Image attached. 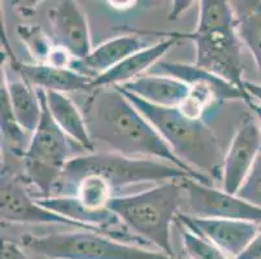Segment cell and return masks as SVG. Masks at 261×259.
Masks as SVG:
<instances>
[{"instance_id": "18", "label": "cell", "mask_w": 261, "mask_h": 259, "mask_svg": "<svg viewBox=\"0 0 261 259\" xmlns=\"http://www.w3.org/2000/svg\"><path fill=\"white\" fill-rule=\"evenodd\" d=\"M149 74L155 75H168L186 83L187 85L195 84V83H207L213 85L221 96L222 103L226 100H241L244 101L248 94L246 90H242L237 85L231 84L227 80L212 74L210 71L199 68L195 64L173 63V61H160L153 68L149 69Z\"/></svg>"}, {"instance_id": "16", "label": "cell", "mask_w": 261, "mask_h": 259, "mask_svg": "<svg viewBox=\"0 0 261 259\" xmlns=\"http://www.w3.org/2000/svg\"><path fill=\"white\" fill-rule=\"evenodd\" d=\"M117 87L161 108H178L190 91L189 85L181 80L168 75L155 74L141 75L137 79Z\"/></svg>"}, {"instance_id": "7", "label": "cell", "mask_w": 261, "mask_h": 259, "mask_svg": "<svg viewBox=\"0 0 261 259\" xmlns=\"http://www.w3.org/2000/svg\"><path fill=\"white\" fill-rule=\"evenodd\" d=\"M35 90L40 100L42 116L29 146L22 154L23 178L28 184L38 191L33 196L34 198H49L55 196L66 163L75 157V149H84L66 136L55 123L47 105L46 91Z\"/></svg>"}, {"instance_id": "4", "label": "cell", "mask_w": 261, "mask_h": 259, "mask_svg": "<svg viewBox=\"0 0 261 259\" xmlns=\"http://www.w3.org/2000/svg\"><path fill=\"white\" fill-rule=\"evenodd\" d=\"M184 205L186 191L179 179L160 183L139 193L115 196L107 208L143 244L148 242L156 250L174 256L170 225Z\"/></svg>"}, {"instance_id": "14", "label": "cell", "mask_w": 261, "mask_h": 259, "mask_svg": "<svg viewBox=\"0 0 261 259\" xmlns=\"http://www.w3.org/2000/svg\"><path fill=\"white\" fill-rule=\"evenodd\" d=\"M9 64L13 73L34 89L61 94L92 91L94 78L81 74L73 69H59L47 64H22L12 53H9Z\"/></svg>"}, {"instance_id": "12", "label": "cell", "mask_w": 261, "mask_h": 259, "mask_svg": "<svg viewBox=\"0 0 261 259\" xmlns=\"http://www.w3.org/2000/svg\"><path fill=\"white\" fill-rule=\"evenodd\" d=\"M54 42L66 49L77 61H84L92 52L87 17L80 4L63 0L48 11Z\"/></svg>"}, {"instance_id": "30", "label": "cell", "mask_w": 261, "mask_h": 259, "mask_svg": "<svg viewBox=\"0 0 261 259\" xmlns=\"http://www.w3.org/2000/svg\"><path fill=\"white\" fill-rule=\"evenodd\" d=\"M244 103H246L247 106L251 109V111H252V114H253V117L256 118V121H257L258 126H260V130H261V104H258L257 101H255V100H253L250 95L246 97Z\"/></svg>"}, {"instance_id": "31", "label": "cell", "mask_w": 261, "mask_h": 259, "mask_svg": "<svg viewBox=\"0 0 261 259\" xmlns=\"http://www.w3.org/2000/svg\"><path fill=\"white\" fill-rule=\"evenodd\" d=\"M191 4L192 2H175L174 6H173L172 13L169 14V20H177L184 13V11H186V9L191 7Z\"/></svg>"}, {"instance_id": "5", "label": "cell", "mask_w": 261, "mask_h": 259, "mask_svg": "<svg viewBox=\"0 0 261 259\" xmlns=\"http://www.w3.org/2000/svg\"><path fill=\"white\" fill-rule=\"evenodd\" d=\"M86 175H99L112 188L113 193L142 183H165L191 178L186 171L172 163L149 158H133L115 152L78 154L66 163L56 192L73 191ZM192 179V178H191ZM116 196V194H115Z\"/></svg>"}, {"instance_id": "25", "label": "cell", "mask_w": 261, "mask_h": 259, "mask_svg": "<svg viewBox=\"0 0 261 259\" xmlns=\"http://www.w3.org/2000/svg\"><path fill=\"white\" fill-rule=\"evenodd\" d=\"M237 196L247 203L261 208V151Z\"/></svg>"}, {"instance_id": "3", "label": "cell", "mask_w": 261, "mask_h": 259, "mask_svg": "<svg viewBox=\"0 0 261 259\" xmlns=\"http://www.w3.org/2000/svg\"><path fill=\"white\" fill-rule=\"evenodd\" d=\"M238 17L224 0L199 2V20L191 33H169L195 43V65L244 90Z\"/></svg>"}, {"instance_id": "15", "label": "cell", "mask_w": 261, "mask_h": 259, "mask_svg": "<svg viewBox=\"0 0 261 259\" xmlns=\"http://www.w3.org/2000/svg\"><path fill=\"white\" fill-rule=\"evenodd\" d=\"M147 47H149L148 42L139 34L121 35L99 44L84 61L75 60L72 69L90 78H96Z\"/></svg>"}, {"instance_id": "17", "label": "cell", "mask_w": 261, "mask_h": 259, "mask_svg": "<svg viewBox=\"0 0 261 259\" xmlns=\"http://www.w3.org/2000/svg\"><path fill=\"white\" fill-rule=\"evenodd\" d=\"M46 94L48 110L59 128L84 151L94 153V141L90 137L82 110L66 94L54 91H46Z\"/></svg>"}, {"instance_id": "13", "label": "cell", "mask_w": 261, "mask_h": 259, "mask_svg": "<svg viewBox=\"0 0 261 259\" xmlns=\"http://www.w3.org/2000/svg\"><path fill=\"white\" fill-rule=\"evenodd\" d=\"M135 34L143 35H165L167 39L147 47L137 53L132 54L127 59L116 65L115 68L109 69L108 71L103 74L94 78L92 82V91L96 89H104V87H117V85H123L132 80L137 79L142 75L143 71H149V69L153 68L158 63L161 61V57L167 53L168 51L175 46V43L179 42L177 37H173L169 33H159V32H142L134 28Z\"/></svg>"}, {"instance_id": "9", "label": "cell", "mask_w": 261, "mask_h": 259, "mask_svg": "<svg viewBox=\"0 0 261 259\" xmlns=\"http://www.w3.org/2000/svg\"><path fill=\"white\" fill-rule=\"evenodd\" d=\"M186 191L187 215L196 218L243 220L261 225V208L230 194L213 185L191 178L182 179Z\"/></svg>"}, {"instance_id": "27", "label": "cell", "mask_w": 261, "mask_h": 259, "mask_svg": "<svg viewBox=\"0 0 261 259\" xmlns=\"http://www.w3.org/2000/svg\"><path fill=\"white\" fill-rule=\"evenodd\" d=\"M0 259H29L23 251L21 244H16L9 240H4L2 242V255Z\"/></svg>"}, {"instance_id": "26", "label": "cell", "mask_w": 261, "mask_h": 259, "mask_svg": "<svg viewBox=\"0 0 261 259\" xmlns=\"http://www.w3.org/2000/svg\"><path fill=\"white\" fill-rule=\"evenodd\" d=\"M75 59L66 51V49L61 48V47H55L52 53L49 54V59L47 61V65L54 66V68L59 69H72L73 64H74Z\"/></svg>"}, {"instance_id": "2", "label": "cell", "mask_w": 261, "mask_h": 259, "mask_svg": "<svg viewBox=\"0 0 261 259\" xmlns=\"http://www.w3.org/2000/svg\"><path fill=\"white\" fill-rule=\"evenodd\" d=\"M156 128L173 153L192 170L221 179L224 156L217 136L204 120H190L178 108H161L116 87Z\"/></svg>"}, {"instance_id": "20", "label": "cell", "mask_w": 261, "mask_h": 259, "mask_svg": "<svg viewBox=\"0 0 261 259\" xmlns=\"http://www.w3.org/2000/svg\"><path fill=\"white\" fill-rule=\"evenodd\" d=\"M238 17L237 32L241 42L248 48L261 77V2L252 6Z\"/></svg>"}, {"instance_id": "8", "label": "cell", "mask_w": 261, "mask_h": 259, "mask_svg": "<svg viewBox=\"0 0 261 259\" xmlns=\"http://www.w3.org/2000/svg\"><path fill=\"white\" fill-rule=\"evenodd\" d=\"M25 178L2 171L0 218L4 224H54L70 229H86L40 205L26 188ZM89 231V229H86Z\"/></svg>"}, {"instance_id": "23", "label": "cell", "mask_w": 261, "mask_h": 259, "mask_svg": "<svg viewBox=\"0 0 261 259\" xmlns=\"http://www.w3.org/2000/svg\"><path fill=\"white\" fill-rule=\"evenodd\" d=\"M17 34L26 51L33 57L34 64H47L56 44L43 28L35 25H20Z\"/></svg>"}, {"instance_id": "21", "label": "cell", "mask_w": 261, "mask_h": 259, "mask_svg": "<svg viewBox=\"0 0 261 259\" xmlns=\"http://www.w3.org/2000/svg\"><path fill=\"white\" fill-rule=\"evenodd\" d=\"M81 203L91 210H106L109 201L115 197L111 185L99 175H86L73 189Z\"/></svg>"}, {"instance_id": "22", "label": "cell", "mask_w": 261, "mask_h": 259, "mask_svg": "<svg viewBox=\"0 0 261 259\" xmlns=\"http://www.w3.org/2000/svg\"><path fill=\"white\" fill-rule=\"evenodd\" d=\"M2 97H0V105H2V110H0V128H2V136L6 139L12 149L17 154L22 157L23 152L29 146L32 135L28 131H25L22 126L18 123L17 118L15 117L13 110H12L11 105H9L8 96H7L6 91L2 87Z\"/></svg>"}, {"instance_id": "1", "label": "cell", "mask_w": 261, "mask_h": 259, "mask_svg": "<svg viewBox=\"0 0 261 259\" xmlns=\"http://www.w3.org/2000/svg\"><path fill=\"white\" fill-rule=\"evenodd\" d=\"M82 113L92 141L101 142L122 156L172 163L192 179L213 185L212 179L192 170L173 153L156 128L116 87L90 92Z\"/></svg>"}, {"instance_id": "19", "label": "cell", "mask_w": 261, "mask_h": 259, "mask_svg": "<svg viewBox=\"0 0 261 259\" xmlns=\"http://www.w3.org/2000/svg\"><path fill=\"white\" fill-rule=\"evenodd\" d=\"M2 87L8 96L9 105L18 123L33 135L42 116V106L37 90L21 77L12 79L7 70H2Z\"/></svg>"}, {"instance_id": "10", "label": "cell", "mask_w": 261, "mask_h": 259, "mask_svg": "<svg viewBox=\"0 0 261 259\" xmlns=\"http://www.w3.org/2000/svg\"><path fill=\"white\" fill-rule=\"evenodd\" d=\"M261 151V130L253 114H246L224 154L221 189L237 194Z\"/></svg>"}, {"instance_id": "29", "label": "cell", "mask_w": 261, "mask_h": 259, "mask_svg": "<svg viewBox=\"0 0 261 259\" xmlns=\"http://www.w3.org/2000/svg\"><path fill=\"white\" fill-rule=\"evenodd\" d=\"M244 90L251 97H252L255 101H257L258 104H261V84L260 83L255 82H248V80H244Z\"/></svg>"}, {"instance_id": "24", "label": "cell", "mask_w": 261, "mask_h": 259, "mask_svg": "<svg viewBox=\"0 0 261 259\" xmlns=\"http://www.w3.org/2000/svg\"><path fill=\"white\" fill-rule=\"evenodd\" d=\"M182 231L184 248L190 259H230L212 242L199 236L190 228L179 224Z\"/></svg>"}, {"instance_id": "11", "label": "cell", "mask_w": 261, "mask_h": 259, "mask_svg": "<svg viewBox=\"0 0 261 259\" xmlns=\"http://www.w3.org/2000/svg\"><path fill=\"white\" fill-rule=\"evenodd\" d=\"M175 222L212 242L230 259L241 255L260 229V225L251 222L196 218L185 213L179 214Z\"/></svg>"}, {"instance_id": "28", "label": "cell", "mask_w": 261, "mask_h": 259, "mask_svg": "<svg viewBox=\"0 0 261 259\" xmlns=\"http://www.w3.org/2000/svg\"><path fill=\"white\" fill-rule=\"evenodd\" d=\"M236 259H261V227L243 253Z\"/></svg>"}, {"instance_id": "6", "label": "cell", "mask_w": 261, "mask_h": 259, "mask_svg": "<svg viewBox=\"0 0 261 259\" xmlns=\"http://www.w3.org/2000/svg\"><path fill=\"white\" fill-rule=\"evenodd\" d=\"M21 246L46 259H177L156 249L86 229L26 234L21 237Z\"/></svg>"}]
</instances>
